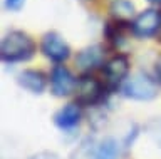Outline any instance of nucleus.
I'll return each instance as SVG.
<instances>
[{"label": "nucleus", "mask_w": 161, "mask_h": 159, "mask_svg": "<svg viewBox=\"0 0 161 159\" xmlns=\"http://www.w3.org/2000/svg\"><path fill=\"white\" fill-rule=\"evenodd\" d=\"M35 52V44L29 34L22 30H12L2 39L0 57L3 62H24L29 61Z\"/></svg>", "instance_id": "nucleus-1"}, {"label": "nucleus", "mask_w": 161, "mask_h": 159, "mask_svg": "<svg viewBox=\"0 0 161 159\" xmlns=\"http://www.w3.org/2000/svg\"><path fill=\"white\" fill-rule=\"evenodd\" d=\"M123 94L124 97L134 99V101H151L156 96V84L146 74L138 72L124 82Z\"/></svg>", "instance_id": "nucleus-2"}, {"label": "nucleus", "mask_w": 161, "mask_h": 159, "mask_svg": "<svg viewBox=\"0 0 161 159\" xmlns=\"http://www.w3.org/2000/svg\"><path fill=\"white\" fill-rule=\"evenodd\" d=\"M131 30L136 37L141 39L156 35L161 30V13L154 8H148V10L141 12L131 24Z\"/></svg>", "instance_id": "nucleus-3"}, {"label": "nucleus", "mask_w": 161, "mask_h": 159, "mask_svg": "<svg viewBox=\"0 0 161 159\" xmlns=\"http://www.w3.org/2000/svg\"><path fill=\"white\" fill-rule=\"evenodd\" d=\"M40 49H42L44 56L54 62H64L70 56L69 44L55 32L45 34L42 42H40Z\"/></svg>", "instance_id": "nucleus-4"}, {"label": "nucleus", "mask_w": 161, "mask_h": 159, "mask_svg": "<svg viewBox=\"0 0 161 159\" xmlns=\"http://www.w3.org/2000/svg\"><path fill=\"white\" fill-rule=\"evenodd\" d=\"M75 87H77V82H75L72 74L69 72V69H65L64 66H55L50 74V89L55 96H69L70 92H74Z\"/></svg>", "instance_id": "nucleus-5"}, {"label": "nucleus", "mask_w": 161, "mask_h": 159, "mask_svg": "<svg viewBox=\"0 0 161 159\" xmlns=\"http://www.w3.org/2000/svg\"><path fill=\"white\" fill-rule=\"evenodd\" d=\"M77 102L84 104V106H92L103 97V86L97 79L86 76L77 82Z\"/></svg>", "instance_id": "nucleus-6"}, {"label": "nucleus", "mask_w": 161, "mask_h": 159, "mask_svg": "<svg viewBox=\"0 0 161 159\" xmlns=\"http://www.w3.org/2000/svg\"><path fill=\"white\" fill-rule=\"evenodd\" d=\"M129 72V61L124 56H116L111 61L106 62L104 66V74H106V81L111 89H116L121 82L126 79Z\"/></svg>", "instance_id": "nucleus-7"}, {"label": "nucleus", "mask_w": 161, "mask_h": 159, "mask_svg": "<svg viewBox=\"0 0 161 159\" xmlns=\"http://www.w3.org/2000/svg\"><path fill=\"white\" fill-rule=\"evenodd\" d=\"M104 52L101 45H91L84 50H80L77 54V59H75V64L79 66L80 71H91V69L97 67L101 62H103Z\"/></svg>", "instance_id": "nucleus-8"}, {"label": "nucleus", "mask_w": 161, "mask_h": 159, "mask_svg": "<svg viewBox=\"0 0 161 159\" xmlns=\"http://www.w3.org/2000/svg\"><path fill=\"white\" fill-rule=\"evenodd\" d=\"M80 121V109L75 104H67L64 106L60 111L54 116L55 126H59L60 129H70L74 126H77Z\"/></svg>", "instance_id": "nucleus-9"}, {"label": "nucleus", "mask_w": 161, "mask_h": 159, "mask_svg": "<svg viewBox=\"0 0 161 159\" xmlns=\"http://www.w3.org/2000/svg\"><path fill=\"white\" fill-rule=\"evenodd\" d=\"M19 84L32 94H40L45 89V76L39 71H24L19 76Z\"/></svg>", "instance_id": "nucleus-10"}, {"label": "nucleus", "mask_w": 161, "mask_h": 159, "mask_svg": "<svg viewBox=\"0 0 161 159\" xmlns=\"http://www.w3.org/2000/svg\"><path fill=\"white\" fill-rule=\"evenodd\" d=\"M111 13H113L114 20L129 24V20L134 15V5L129 0H114L111 5Z\"/></svg>", "instance_id": "nucleus-11"}, {"label": "nucleus", "mask_w": 161, "mask_h": 159, "mask_svg": "<svg viewBox=\"0 0 161 159\" xmlns=\"http://www.w3.org/2000/svg\"><path fill=\"white\" fill-rule=\"evenodd\" d=\"M96 159H118V144L113 139H108L101 144Z\"/></svg>", "instance_id": "nucleus-12"}, {"label": "nucleus", "mask_w": 161, "mask_h": 159, "mask_svg": "<svg viewBox=\"0 0 161 159\" xmlns=\"http://www.w3.org/2000/svg\"><path fill=\"white\" fill-rule=\"evenodd\" d=\"M24 2L25 0H5V7L8 10H20L24 7Z\"/></svg>", "instance_id": "nucleus-13"}, {"label": "nucleus", "mask_w": 161, "mask_h": 159, "mask_svg": "<svg viewBox=\"0 0 161 159\" xmlns=\"http://www.w3.org/2000/svg\"><path fill=\"white\" fill-rule=\"evenodd\" d=\"M30 159H60V157L54 152H39V154H35V156H32Z\"/></svg>", "instance_id": "nucleus-14"}, {"label": "nucleus", "mask_w": 161, "mask_h": 159, "mask_svg": "<svg viewBox=\"0 0 161 159\" xmlns=\"http://www.w3.org/2000/svg\"><path fill=\"white\" fill-rule=\"evenodd\" d=\"M156 76H158V81L161 82V59L156 62Z\"/></svg>", "instance_id": "nucleus-15"}, {"label": "nucleus", "mask_w": 161, "mask_h": 159, "mask_svg": "<svg viewBox=\"0 0 161 159\" xmlns=\"http://www.w3.org/2000/svg\"><path fill=\"white\" fill-rule=\"evenodd\" d=\"M148 2H151V3H158V5H159V3H161V0H148Z\"/></svg>", "instance_id": "nucleus-16"}]
</instances>
